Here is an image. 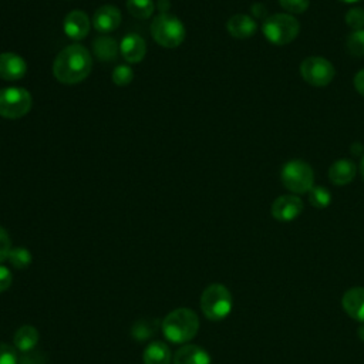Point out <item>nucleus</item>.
I'll return each instance as SVG.
<instances>
[{
    "mask_svg": "<svg viewBox=\"0 0 364 364\" xmlns=\"http://www.w3.org/2000/svg\"><path fill=\"white\" fill-rule=\"evenodd\" d=\"M279 4L289 13H303L309 7V0H279Z\"/></svg>",
    "mask_w": 364,
    "mask_h": 364,
    "instance_id": "nucleus-28",
    "label": "nucleus"
},
{
    "mask_svg": "<svg viewBox=\"0 0 364 364\" xmlns=\"http://www.w3.org/2000/svg\"><path fill=\"white\" fill-rule=\"evenodd\" d=\"M173 364H210V355L199 346L186 344L175 353Z\"/></svg>",
    "mask_w": 364,
    "mask_h": 364,
    "instance_id": "nucleus-16",
    "label": "nucleus"
},
{
    "mask_svg": "<svg viewBox=\"0 0 364 364\" xmlns=\"http://www.w3.org/2000/svg\"><path fill=\"white\" fill-rule=\"evenodd\" d=\"M38 338H40V334L37 331L36 327L33 326H21L16 333H14V337H13V341H14V348L18 350L20 353H28V351H33V348L37 346L38 343Z\"/></svg>",
    "mask_w": 364,
    "mask_h": 364,
    "instance_id": "nucleus-18",
    "label": "nucleus"
},
{
    "mask_svg": "<svg viewBox=\"0 0 364 364\" xmlns=\"http://www.w3.org/2000/svg\"><path fill=\"white\" fill-rule=\"evenodd\" d=\"M11 282H13L11 272L9 270V267L0 264V293L6 291L11 286Z\"/></svg>",
    "mask_w": 364,
    "mask_h": 364,
    "instance_id": "nucleus-31",
    "label": "nucleus"
},
{
    "mask_svg": "<svg viewBox=\"0 0 364 364\" xmlns=\"http://www.w3.org/2000/svg\"><path fill=\"white\" fill-rule=\"evenodd\" d=\"M18 364H46V358L38 351L21 353V355H18Z\"/></svg>",
    "mask_w": 364,
    "mask_h": 364,
    "instance_id": "nucleus-30",
    "label": "nucleus"
},
{
    "mask_svg": "<svg viewBox=\"0 0 364 364\" xmlns=\"http://www.w3.org/2000/svg\"><path fill=\"white\" fill-rule=\"evenodd\" d=\"M355 165L350 159H338L328 169V179L334 185H347L354 179Z\"/></svg>",
    "mask_w": 364,
    "mask_h": 364,
    "instance_id": "nucleus-17",
    "label": "nucleus"
},
{
    "mask_svg": "<svg viewBox=\"0 0 364 364\" xmlns=\"http://www.w3.org/2000/svg\"><path fill=\"white\" fill-rule=\"evenodd\" d=\"M354 87L364 97V70H360L355 74V77H354Z\"/></svg>",
    "mask_w": 364,
    "mask_h": 364,
    "instance_id": "nucleus-32",
    "label": "nucleus"
},
{
    "mask_svg": "<svg viewBox=\"0 0 364 364\" xmlns=\"http://www.w3.org/2000/svg\"><path fill=\"white\" fill-rule=\"evenodd\" d=\"M252 13H253L255 17H263V18L267 17V10H266V7H264L263 4H259V3L252 6Z\"/></svg>",
    "mask_w": 364,
    "mask_h": 364,
    "instance_id": "nucleus-33",
    "label": "nucleus"
},
{
    "mask_svg": "<svg viewBox=\"0 0 364 364\" xmlns=\"http://www.w3.org/2000/svg\"><path fill=\"white\" fill-rule=\"evenodd\" d=\"M63 28L67 37L71 40H82L90 31V20L84 11L74 10L64 18Z\"/></svg>",
    "mask_w": 364,
    "mask_h": 364,
    "instance_id": "nucleus-11",
    "label": "nucleus"
},
{
    "mask_svg": "<svg viewBox=\"0 0 364 364\" xmlns=\"http://www.w3.org/2000/svg\"><path fill=\"white\" fill-rule=\"evenodd\" d=\"M226 28L230 33V36H233L235 38L245 40L252 37L256 33L257 24L247 14H235L228 20Z\"/></svg>",
    "mask_w": 364,
    "mask_h": 364,
    "instance_id": "nucleus-15",
    "label": "nucleus"
},
{
    "mask_svg": "<svg viewBox=\"0 0 364 364\" xmlns=\"http://www.w3.org/2000/svg\"><path fill=\"white\" fill-rule=\"evenodd\" d=\"M346 23L353 30L364 28V9L351 7L346 14Z\"/></svg>",
    "mask_w": 364,
    "mask_h": 364,
    "instance_id": "nucleus-25",
    "label": "nucleus"
},
{
    "mask_svg": "<svg viewBox=\"0 0 364 364\" xmlns=\"http://www.w3.org/2000/svg\"><path fill=\"white\" fill-rule=\"evenodd\" d=\"M307 193L310 205L316 209H324L331 202V193L326 186H313Z\"/></svg>",
    "mask_w": 364,
    "mask_h": 364,
    "instance_id": "nucleus-22",
    "label": "nucleus"
},
{
    "mask_svg": "<svg viewBox=\"0 0 364 364\" xmlns=\"http://www.w3.org/2000/svg\"><path fill=\"white\" fill-rule=\"evenodd\" d=\"M341 304L351 318L364 323V287L348 289L341 299Z\"/></svg>",
    "mask_w": 364,
    "mask_h": 364,
    "instance_id": "nucleus-14",
    "label": "nucleus"
},
{
    "mask_svg": "<svg viewBox=\"0 0 364 364\" xmlns=\"http://www.w3.org/2000/svg\"><path fill=\"white\" fill-rule=\"evenodd\" d=\"M158 9H159L161 14H168L169 1H168V0H159V1H158Z\"/></svg>",
    "mask_w": 364,
    "mask_h": 364,
    "instance_id": "nucleus-34",
    "label": "nucleus"
},
{
    "mask_svg": "<svg viewBox=\"0 0 364 364\" xmlns=\"http://www.w3.org/2000/svg\"><path fill=\"white\" fill-rule=\"evenodd\" d=\"M360 172H361V176L364 179V156L361 158V162H360Z\"/></svg>",
    "mask_w": 364,
    "mask_h": 364,
    "instance_id": "nucleus-36",
    "label": "nucleus"
},
{
    "mask_svg": "<svg viewBox=\"0 0 364 364\" xmlns=\"http://www.w3.org/2000/svg\"><path fill=\"white\" fill-rule=\"evenodd\" d=\"M121 23V11L112 6V4H105L101 6L92 17V24L97 31L100 33H109L114 31Z\"/></svg>",
    "mask_w": 364,
    "mask_h": 364,
    "instance_id": "nucleus-12",
    "label": "nucleus"
},
{
    "mask_svg": "<svg viewBox=\"0 0 364 364\" xmlns=\"http://www.w3.org/2000/svg\"><path fill=\"white\" fill-rule=\"evenodd\" d=\"M280 179L293 193H307L314 186V173L311 166L300 159L286 162L280 171Z\"/></svg>",
    "mask_w": 364,
    "mask_h": 364,
    "instance_id": "nucleus-6",
    "label": "nucleus"
},
{
    "mask_svg": "<svg viewBox=\"0 0 364 364\" xmlns=\"http://www.w3.org/2000/svg\"><path fill=\"white\" fill-rule=\"evenodd\" d=\"M303 210V202L296 195H282L272 203V216L279 222H291Z\"/></svg>",
    "mask_w": 364,
    "mask_h": 364,
    "instance_id": "nucleus-9",
    "label": "nucleus"
},
{
    "mask_svg": "<svg viewBox=\"0 0 364 364\" xmlns=\"http://www.w3.org/2000/svg\"><path fill=\"white\" fill-rule=\"evenodd\" d=\"M358 337L361 341H364V323L358 327Z\"/></svg>",
    "mask_w": 364,
    "mask_h": 364,
    "instance_id": "nucleus-35",
    "label": "nucleus"
},
{
    "mask_svg": "<svg viewBox=\"0 0 364 364\" xmlns=\"http://www.w3.org/2000/svg\"><path fill=\"white\" fill-rule=\"evenodd\" d=\"M0 364H18L17 350L6 343H0Z\"/></svg>",
    "mask_w": 364,
    "mask_h": 364,
    "instance_id": "nucleus-27",
    "label": "nucleus"
},
{
    "mask_svg": "<svg viewBox=\"0 0 364 364\" xmlns=\"http://www.w3.org/2000/svg\"><path fill=\"white\" fill-rule=\"evenodd\" d=\"M27 64L26 61L14 53L0 54V78L7 81H16L26 75Z\"/></svg>",
    "mask_w": 364,
    "mask_h": 364,
    "instance_id": "nucleus-10",
    "label": "nucleus"
},
{
    "mask_svg": "<svg viewBox=\"0 0 364 364\" xmlns=\"http://www.w3.org/2000/svg\"><path fill=\"white\" fill-rule=\"evenodd\" d=\"M31 108V94L20 87L0 90V115L16 119L26 115Z\"/></svg>",
    "mask_w": 364,
    "mask_h": 364,
    "instance_id": "nucleus-7",
    "label": "nucleus"
},
{
    "mask_svg": "<svg viewBox=\"0 0 364 364\" xmlns=\"http://www.w3.org/2000/svg\"><path fill=\"white\" fill-rule=\"evenodd\" d=\"M9 260L16 269H26L31 263V253L26 247H13L9 255Z\"/></svg>",
    "mask_w": 364,
    "mask_h": 364,
    "instance_id": "nucleus-24",
    "label": "nucleus"
},
{
    "mask_svg": "<svg viewBox=\"0 0 364 364\" xmlns=\"http://www.w3.org/2000/svg\"><path fill=\"white\" fill-rule=\"evenodd\" d=\"M132 78H134V71L128 65H117L112 71V81L119 87L128 85L132 81Z\"/></svg>",
    "mask_w": 364,
    "mask_h": 364,
    "instance_id": "nucleus-26",
    "label": "nucleus"
},
{
    "mask_svg": "<svg viewBox=\"0 0 364 364\" xmlns=\"http://www.w3.org/2000/svg\"><path fill=\"white\" fill-rule=\"evenodd\" d=\"M11 249L13 247H11V240L9 233L3 228H0V262L9 259Z\"/></svg>",
    "mask_w": 364,
    "mask_h": 364,
    "instance_id": "nucleus-29",
    "label": "nucleus"
},
{
    "mask_svg": "<svg viewBox=\"0 0 364 364\" xmlns=\"http://www.w3.org/2000/svg\"><path fill=\"white\" fill-rule=\"evenodd\" d=\"M151 34L162 47L175 48L185 40V27L175 16L159 14L151 24Z\"/></svg>",
    "mask_w": 364,
    "mask_h": 364,
    "instance_id": "nucleus-5",
    "label": "nucleus"
},
{
    "mask_svg": "<svg viewBox=\"0 0 364 364\" xmlns=\"http://www.w3.org/2000/svg\"><path fill=\"white\" fill-rule=\"evenodd\" d=\"M92 68V58L85 47L71 44L63 48L54 60V77L63 84H77L85 80Z\"/></svg>",
    "mask_w": 364,
    "mask_h": 364,
    "instance_id": "nucleus-1",
    "label": "nucleus"
},
{
    "mask_svg": "<svg viewBox=\"0 0 364 364\" xmlns=\"http://www.w3.org/2000/svg\"><path fill=\"white\" fill-rule=\"evenodd\" d=\"M128 11L136 18H148L154 13V0H127Z\"/></svg>",
    "mask_w": 364,
    "mask_h": 364,
    "instance_id": "nucleus-21",
    "label": "nucleus"
},
{
    "mask_svg": "<svg viewBox=\"0 0 364 364\" xmlns=\"http://www.w3.org/2000/svg\"><path fill=\"white\" fill-rule=\"evenodd\" d=\"M300 30V24L299 21L290 16V14H273V16H267L263 20V26H262V31L264 34V37L276 44V46H284L291 43Z\"/></svg>",
    "mask_w": 364,
    "mask_h": 364,
    "instance_id": "nucleus-4",
    "label": "nucleus"
},
{
    "mask_svg": "<svg viewBox=\"0 0 364 364\" xmlns=\"http://www.w3.org/2000/svg\"><path fill=\"white\" fill-rule=\"evenodd\" d=\"M119 51L128 63L135 64V63H139L145 57L146 44L139 34L129 33V34L124 36V38L121 40Z\"/></svg>",
    "mask_w": 364,
    "mask_h": 364,
    "instance_id": "nucleus-13",
    "label": "nucleus"
},
{
    "mask_svg": "<svg viewBox=\"0 0 364 364\" xmlns=\"http://www.w3.org/2000/svg\"><path fill=\"white\" fill-rule=\"evenodd\" d=\"M347 50L354 57L364 55V28L353 30L347 37Z\"/></svg>",
    "mask_w": 364,
    "mask_h": 364,
    "instance_id": "nucleus-23",
    "label": "nucleus"
},
{
    "mask_svg": "<svg viewBox=\"0 0 364 364\" xmlns=\"http://www.w3.org/2000/svg\"><path fill=\"white\" fill-rule=\"evenodd\" d=\"M341 1H344V3H357L360 0H341Z\"/></svg>",
    "mask_w": 364,
    "mask_h": 364,
    "instance_id": "nucleus-37",
    "label": "nucleus"
},
{
    "mask_svg": "<svg viewBox=\"0 0 364 364\" xmlns=\"http://www.w3.org/2000/svg\"><path fill=\"white\" fill-rule=\"evenodd\" d=\"M142 360L144 364H169L171 350L162 341H152L145 347Z\"/></svg>",
    "mask_w": 364,
    "mask_h": 364,
    "instance_id": "nucleus-19",
    "label": "nucleus"
},
{
    "mask_svg": "<svg viewBox=\"0 0 364 364\" xmlns=\"http://www.w3.org/2000/svg\"><path fill=\"white\" fill-rule=\"evenodd\" d=\"M92 50L101 61H111L118 55L119 46L111 37H100L94 40Z\"/></svg>",
    "mask_w": 364,
    "mask_h": 364,
    "instance_id": "nucleus-20",
    "label": "nucleus"
},
{
    "mask_svg": "<svg viewBox=\"0 0 364 364\" xmlns=\"http://www.w3.org/2000/svg\"><path fill=\"white\" fill-rule=\"evenodd\" d=\"M161 327L168 341L175 344H183L196 336L199 330V318L193 310L181 307L171 311L162 320Z\"/></svg>",
    "mask_w": 364,
    "mask_h": 364,
    "instance_id": "nucleus-2",
    "label": "nucleus"
},
{
    "mask_svg": "<svg viewBox=\"0 0 364 364\" xmlns=\"http://www.w3.org/2000/svg\"><path fill=\"white\" fill-rule=\"evenodd\" d=\"M232 294L226 286L220 283L209 284L200 296V309L206 318L212 321L223 320L232 310Z\"/></svg>",
    "mask_w": 364,
    "mask_h": 364,
    "instance_id": "nucleus-3",
    "label": "nucleus"
},
{
    "mask_svg": "<svg viewBox=\"0 0 364 364\" xmlns=\"http://www.w3.org/2000/svg\"><path fill=\"white\" fill-rule=\"evenodd\" d=\"M303 80L313 87H326L334 78L333 64L323 57H307L300 64Z\"/></svg>",
    "mask_w": 364,
    "mask_h": 364,
    "instance_id": "nucleus-8",
    "label": "nucleus"
}]
</instances>
